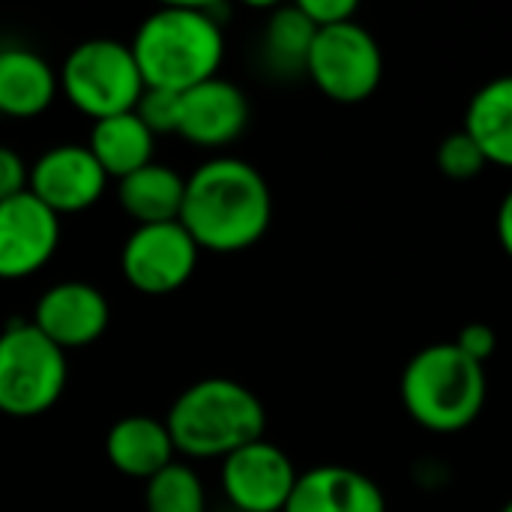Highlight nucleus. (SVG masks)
Wrapping results in <instances>:
<instances>
[{"label": "nucleus", "mask_w": 512, "mask_h": 512, "mask_svg": "<svg viewBox=\"0 0 512 512\" xmlns=\"http://www.w3.org/2000/svg\"><path fill=\"white\" fill-rule=\"evenodd\" d=\"M111 324L108 297L81 279L54 282L33 306V327L63 351H78L105 336Z\"/></svg>", "instance_id": "12"}, {"label": "nucleus", "mask_w": 512, "mask_h": 512, "mask_svg": "<svg viewBox=\"0 0 512 512\" xmlns=\"http://www.w3.org/2000/svg\"><path fill=\"white\" fill-rule=\"evenodd\" d=\"M285 512H387V498L357 468L318 465L297 477Z\"/></svg>", "instance_id": "14"}, {"label": "nucleus", "mask_w": 512, "mask_h": 512, "mask_svg": "<svg viewBox=\"0 0 512 512\" xmlns=\"http://www.w3.org/2000/svg\"><path fill=\"white\" fill-rule=\"evenodd\" d=\"M183 195L186 177L177 168L156 159L132 171L129 177L117 180V201L135 225L177 222L183 210Z\"/></svg>", "instance_id": "17"}, {"label": "nucleus", "mask_w": 512, "mask_h": 512, "mask_svg": "<svg viewBox=\"0 0 512 512\" xmlns=\"http://www.w3.org/2000/svg\"><path fill=\"white\" fill-rule=\"evenodd\" d=\"M57 81L60 96L93 123L135 111L144 93V78L129 42L111 36L78 42L57 66Z\"/></svg>", "instance_id": "5"}, {"label": "nucleus", "mask_w": 512, "mask_h": 512, "mask_svg": "<svg viewBox=\"0 0 512 512\" xmlns=\"http://www.w3.org/2000/svg\"><path fill=\"white\" fill-rule=\"evenodd\" d=\"M129 48L144 87L186 93L222 69L225 30L219 6H162L138 24Z\"/></svg>", "instance_id": "2"}, {"label": "nucleus", "mask_w": 512, "mask_h": 512, "mask_svg": "<svg viewBox=\"0 0 512 512\" xmlns=\"http://www.w3.org/2000/svg\"><path fill=\"white\" fill-rule=\"evenodd\" d=\"M297 6L303 9V15L318 30L321 27H333V24L354 21V15H357V3L354 0H297Z\"/></svg>", "instance_id": "26"}, {"label": "nucleus", "mask_w": 512, "mask_h": 512, "mask_svg": "<svg viewBox=\"0 0 512 512\" xmlns=\"http://www.w3.org/2000/svg\"><path fill=\"white\" fill-rule=\"evenodd\" d=\"M108 189V174L96 162L87 144H54L30 162L27 192L42 201L51 213L75 216L102 201Z\"/></svg>", "instance_id": "10"}, {"label": "nucleus", "mask_w": 512, "mask_h": 512, "mask_svg": "<svg viewBox=\"0 0 512 512\" xmlns=\"http://www.w3.org/2000/svg\"><path fill=\"white\" fill-rule=\"evenodd\" d=\"M435 165H438V171H441L447 180L465 183V180L480 177V174L489 168V159L483 156L480 144H477L465 129H456V132H450V135L438 144V150H435Z\"/></svg>", "instance_id": "22"}, {"label": "nucleus", "mask_w": 512, "mask_h": 512, "mask_svg": "<svg viewBox=\"0 0 512 512\" xmlns=\"http://www.w3.org/2000/svg\"><path fill=\"white\" fill-rule=\"evenodd\" d=\"M135 114L144 120V126L153 135H177V123H180V93L171 90H156V87H144Z\"/></svg>", "instance_id": "23"}, {"label": "nucleus", "mask_w": 512, "mask_h": 512, "mask_svg": "<svg viewBox=\"0 0 512 512\" xmlns=\"http://www.w3.org/2000/svg\"><path fill=\"white\" fill-rule=\"evenodd\" d=\"M144 512H207V492L198 471L186 462H171L147 480Z\"/></svg>", "instance_id": "21"}, {"label": "nucleus", "mask_w": 512, "mask_h": 512, "mask_svg": "<svg viewBox=\"0 0 512 512\" xmlns=\"http://www.w3.org/2000/svg\"><path fill=\"white\" fill-rule=\"evenodd\" d=\"M60 246V216L30 192L0 201V282H21L48 267Z\"/></svg>", "instance_id": "11"}, {"label": "nucleus", "mask_w": 512, "mask_h": 512, "mask_svg": "<svg viewBox=\"0 0 512 512\" xmlns=\"http://www.w3.org/2000/svg\"><path fill=\"white\" fill-rule=\"evenodd\" d=\"M501 512H512V498L504 504V507H501Z\"/></svg>", "instance_id": "28"}, {"label": "nucleus", "mask_w": 512, "mask_h": 512, "mask_svg": "<svg viewBox=\"0 0 512 512\" xmlns=\"http://www.w3.org/2000/svg\"><path fill=\"white\" fill-rule=\"evenodd\" d=\"M318 36V27L303 15L297 3L291 6H273L267 24H264V60L279 75H297L306 72V60L312 51V42Z\"/></svg>", "instance_id": "20"}, {"label": "nucleus", "mask_w": 512, "mask_h": 512, "mask_svg": "<svg viewBox=\"0 0 512 512\" xmlns=\"http://www.w3.org/2000/svg\"><path fill=\"white\" fill-rule=\"evenodd\" d=\"M87 147L102 165V171L108 174V180H123L132 171L153 162L156 135L144 126V120L135 111H126L96 120L90 126Z\"/></svg>", "instance_id": "18"}, {"label": "nucleus", "mask_w": 512, "mask_h": 512, "mask_svg": "<svg viewBox=\"0 0 512 512\" xmlns=\"http://www.w3.org/2000/svg\"><path fill=\"white\" fill-rule=\"evenodd\" d=\"M222 495L237 512H285L297 486L291 456L267 438H258L222 459Z\"/></svg>", "instance_id": "9"}, {"label": "nucleus", "mask_w": 512, "mask_h": 512, "mask_svg": "<svg viewBox=\"0 0 512 512\" xmlns=\"http://www.w3.org/2000/svg\"><path fill=\"white\" fill-rule=\"evenodd\" d=\"M306 75L327 99L339 105H360L381 87L384 51L375 33L357 18L321 27L306 60Z\"/></svg>", "instance_id": "7"}, {"label": "nucleus", "mask_w": 512, "mask_h": 512, "mask_svg": "<svg viewBox=\"0 0 512 512\" xmlns=\"http://www.w3.org/2000/svg\"><path fill=\"white\" fill-rule=\"evenodd\" d=\"M201 249L177 222L135 225L120 249V273L132 291L144 297H168L180 291L198 270Z\"/></svg>", "instance_id": "8"}, {"label": "nucleus", "mask_w": 512, "mask_h": 512, "mask_svg": "<svg viewBox=\"0 0 512 512\" xmlns=\"http://www.w3.org/2000/svg\"><path fill=\"white\" fill-rule=\"evenodd\" d=\"M105 459L108 465L129 480H153L171 462H177L174 441L168 435L165 420L132 414L117 420L105 435Z\"/></svg>", "instance_id": "16"}, {"label": "nucleus", "mask_w": 512, "mask_h": 512, "mask_svg": "<svg viewBox=\"0 0 512 512\" xmlns=\"http://www.w3.org/2000/svg\"><path fill=\"white\" fill-rule=\"evenodd\" d=\"M495 231L501 240V249L507 252V258L512 261V186L507 189V195L498 204V219H495Z\"/></svg>", "instance_id": "27"}, {"label": "nucleus", "mask_w": 512, "mask_h": 512, "mask_svg": "<svg viewBox=\"0 0 512 512\" xmlns=\"http://www.w3.org/2000/svg\"><path fill=\"white\" fill-rule=\"evenodd\" d=\"M399 393L417 426L435 435H453L483 414L489 378L486 366L462 354L453 342H435L405 363Z\"/></svg>", "instance_id": "4"}, {"label": "nucleus", "mask_w": 512, "mask_h": 512, "mask_svg": "<svg viewBox=\"0 0 512 512\" xmlns=\"http://www.w3.org/2000/svg\"><path fill=\"white\" fill-rule=\"evenodd\" d=\"M165 426L180 456L222 462L234 450L264 438L267 408L234 378H201L171 402Z\"/></svg>", "instance_id": "3"}, {"label": "nucleus", "mask_w": 512, "mask_h": 512, "mask_svg": "<svg viewBox=\"0 0 512 512\" xmlns=\"http://www.w3.org/2000/svg\"><path fill=\"white\" fill-rule=\"evenodd\" d=\"M27 180H30V165L24 162V156L15 147L0 144V201L24 195Z\"/></svg>", "instance_id": "25"}, {"label": "nucleus", "mask_w": 512, "mask_h": 512, "mask_svg": "<svg viewBox=\"0 0 512 512\" xmlns=\"http://www.w3.org/2000/svg\"><path fill=\"white\" fill-rule=\"evenodd\" d=\"M60 96L57 69L45 54L27 45L0 48V117L33 120Z\"/></svg>", "instance_id": "15"}, {"label": "nucleus", "mask_w": 512, "mask_h": 512, "mask_svg": "<svg viewBox=\"0 0 512 512\" xmlns=\"http://www.w3.org/2000/svg\"><path fill=\"white\" fill-rule=\"evenodd\" d=\"M249 99L246 93L216 75L180 93V123L177 135L198 150H225L249 126Z\"/></svg>", "instance_id": "13"}, {"label": "nucleus", "mask_w": 512, "mask_h": 512, "mask_svg": "<svg viewBox=\"0 0 512 512\" xmlns=\"http://www.w3.org/2000/svg\"><path fill=\"white\" fill-rule=\"evenodd\" d=\"M453 345H456L462 354H468L471 360H477V363L486 366V363L492 360V354L498 351V333H495V327H489V324H483V321H471V324H465V327L456 333Z\"/></svg>", "instance_id": "24"}, {"label": "nucleus", "mask_w": 512, "mask_h": 512, "mask_svg": "<svg viewBox=\"0 0 512 512\" xmlns=\"http://www.w3.org/2000/svg\"><path fill=\"white\" fill-rule=\"evenodd\" d=\"M462 129L480 144L489 165L512 171V72L486 81L471 96Z\"/></svg>", "instance_id": "19"}, {"label": "nucleus", "mask_w": 512, "mask_h": 512, "mask_svg": "<svg viewBox=\"0 0 512 512\" xmlns=\"http://www.w3.org/2000/svg\"><path fill=\"white\" fill-rule=\"evenodd\" d=\"M69 384L66 351L42 336L33 321H9L0 330V414L33 420L48 414Z\"/></svg>", "instance_id": "6"}, {"label": "nucleus", "mask_w": 512, "mask_h": 512, "mask_svg": "<svg viewBox=\"0 0 512 512\" xmlns=\"http://www.w3.org/2000/svg\"><path fill=\"white\" fill-rule=\"evenodd\" d=\"M270 222L273 192L252 162L216 153L186 177L180 225L201 252H246L264 240Z\"/></svg>", "instance_id": "1"}]
</instances>
